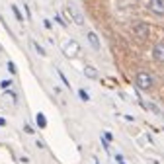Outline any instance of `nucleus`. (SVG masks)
I'll return each instance as SVG.
<instances>
[{
    "instance_id": "f257e3e1",
    "label": "nucleus",
    "mask_w": 164,
    "mask_h": 164,
    "mask_svg": "<svg viewBox=\"0 0 164 164\" xmlns=\"http://www.w3.org/2000/svg\"><path fill=\"white\" fill-rule=\"evenodd\" d=\"M152 76L149 74V72H139L137 74V86L141 88V90H151L152 88Z\"/></svg>"
},
{
    "instance_id": "f03ea898",
    "label": "nucleus",
    "mask_w": 164,
    "mask_h": 164,
    "mask_svg": "<svg viewBox=\"0 0 164 164\" xmlns=\"http://www.w3.org/2000/svg\"><path fill=\"white\" fill-rule=\"evenodd\" d=\"M133 33H135L137 39L144 41L147 35H149V26H147L144 22H137V24H133Z\"/></svg>"
},
{
    "instance_id": "7ed1b4c3",
    "label": "nucleus",
    "mask_w": 164,
    "mask_h": 164,
    "mask_svg": "<svg viewBox=\"0 0 164 164\" xmlns=\"http://www.w3.org/2000/svg\"><path fill=\"white\" fill-rule=\"evenodd\" d=\"M149 10L156 16H164V0H149Z\"/></svg>"
},
{
    "instance_id": "20e7f679",
    "label": "nucleus",
    "mask_w": 164,
    "mask_h": 164,
    "mask_svg": "<svg viewBox=\"0 0 164 164\" xmlns=\"http://www.w3.org/2000/svg\"><path fill=\"white\" fill-rule=\"evenodd\" d=\"M78 43H76V41H68V43H66V47L65 49H63V53H65L66 57H76V55H78Z\"/></svg>"
},
{
    "instance_id": "39448f33",
    "label": "nucleus",
    "mask_w": 164,
    "mask_h": 164,
    "mask_svg": "<svg viewBox=\"0 0 164 164\" xmlns=\"http://www.w3.org/2000/svg\"><path fill=\"white\" fill-rule=\"evenodd\" d=\"M152 57H154L156 63H164V41L154 45V49H152Z\"/></svg>"
},
{
    "instance_id": "423d86ee",
    "label": "nucleus",
    "mask_w": 164,
    "mask_h": 164,
    "mask_svg": "<svg viewBox=\"0 0 164 164\" xmlns=\"http://www.w3.org/2000/svg\"><path fill=\"white\" fill-rule=\"evenodd\" d=\"M88 41H90V45L94 47V51H100L102 49V43H100V37L96 35L94 31H88Z\"/></svg>"
},
{
    "instance_id": "0eeeda50",
    "label": "nucleus",
    "mask_w": 164,
    "mask_h": 164,
    "mask_svg": "<svg viewBox=\"0 0 164 164\" xmlns=\"http://www.w3.org/2000/svg\"><path fill=\"white\" fill-rule=\"evenodd\" d=\"M35 121H37V125H39L41 129H45V127H47V117L43 115V113H37V117H35Z\"/></svg>"
},
{
    "instance_id": "6e6552de",
    "label": "nucleus",
    "mask_w": 164,
    "mask_h": 164,
    "mask_svg": "<svg viewBox=\"0 0 164 164\" xmlns=\"http://www.w3.org/2000/svg\"><path fill=\"white\" fill-rule=\"evenodd\" d=\"M68 12L72 14V20L76 22V24H78V26H82V24H84V20H82V16H80L78 12H74V10H72V8H68Z\"/></svg>"
},
{
    "instance_id": "1a4fd4ad",
    "label": "nucleus",
    "mask_w": 164,
    "mask_h": 164,
    "mask_svg": "<svg viewBox=\"0 0 164 164\" xmlns=\"http://www.w3.org/2000/svg\"><path fill=\"white\" fill-rule=\"evenodd\" d=\"M84 74L88 76V78H96V76H98V70H96V68H92V66H86V68H84Z\"/></svg>"
},
{
    "instance_id": "9d476101",
    "label": "nucleus",
    "mask_w": 164,
    "mask_h": 164,
    "mask_svg": "<svg viewBox=\"0 0 164 164\" xmlns=\"http://www.w3.org/2000/svg\"><path fill=\"white\" fill-rule=\"evenodd\" d=\"M12 12H14V16H16V20H18V22H24V16H22V12L18 10L16 4H12Z\"/></svg>"
},
{
    "instance_id": "9b49d317",
    "label": "nucleus",
    "mask_w": 164,
    "mask_h": 164,
    "mask_svg": "<svg viewBox=\"0 0 164 164\" xmlns=\"http://www.w3.org/2000/svg\"><path fill=\"white\" fill-rule=\"evenodd\" d=\"M31 45H33V47H35V51L39 53L41 57H43V55H45V51H43V47H41V45H39V43H37V41H31Z\"/></svg>"
},
{
    "instance_id": "f8f14e48",
    "label": "nucleus",
    "mask_w": 164,
    "mask_h": 164,
    "mask_svg": "<svg viewBox=\"0 0 164 164\" xmlns=\"http://www.w3.org/2000/svg\"><path fill=\"white\" fill-rule=\"evenodd\" d=\"M78 96L84 100V102H88V100H90V96H88V92H86V90H78Z\"/></svg>"
},
{
    "instance_id": "ddd939ff",
    "label": "nucleus",
    "mask_w": 164,
    "mask_h": 164,
    "mask_svg": "<svg viewBox=\"0 0 164 164\" xmlns=\"http://www.w3.org/2000/svg\"><path fill=\"white\" fill-rule=\"evenodd\" d=\"M8 70L12 72V74H16V72H18V70H16V65H14V63H8Z\"/></svg>"
},
{
    "instance_id": "4468645a",
    "label": "nucleus",
    "mask_w": 164,
    "mask_h": 164,
    "mask_svg": "<svg viewBox=\"0 0 164 164\" xmlns=\"http://www.w3.org/2000/svg\"><path fill=\"white\" fill-rule=\"evenodd\" d=\"M55 20H57V24H61V26H66V24H65V20H63L61 16H55Z\"/></svg>"
},
{
    "instance_id": "2eb2a0df",
    "label": "nucleus",
    "mask_w": 164,
    "mask_h": 164,
    "mask_svg": "<svg viewBox=\"0 0 164 164\" xmlns=\"http://www.w3.org/2000/svg\"><path fill=\"white\" fill-rule=\"evenodd\" d=\"M104 139H105V141H112V133H104Z\"/></svg>"
},
{
    "instance_id": "dca6fc26",
    "label": "nucleus",
    "mask_w": 164,
    "mask_h": 164,
    "mask_svg": "<svg viewBox=\"0 0 164 164\" xmlns=\"http://www.w3.org/2000/svg\"><path fill=\"white\" fill-rule=\"evenodd\" d=\"M2 125H6V119L4 117H0V127H2Z\"/></svg>"
},
{
    "instance_id": "f3484780",
    "label": "nucleus",
    "mask_w": 164,
    "mask_h": 164,
    "mask_svg": "<svg viewBox=\"0 0 164 164\" xmlns=\"http://www.w3.org/2000/svg\"><path fill=\"white\" fill-rule=\"evenodd\" d=\"M119 164H125V162H123V160H121V162H119Z\"/></svg>"
}]
</instances>
